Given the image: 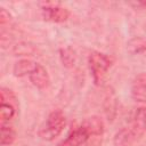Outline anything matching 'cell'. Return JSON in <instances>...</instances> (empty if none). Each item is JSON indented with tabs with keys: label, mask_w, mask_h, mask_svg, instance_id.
Segmentation results:
<instances>
[{
	"label": "cell",
	"mask_w": 146,
	"mask_h": 146,
	"mask_svg": "<svg viewBox=\"0 0 146 146\" xmlns=\"http://www.w3.org/2000/svg\"><path fill=\"white\" fill-rule=\"evenodd\" d=\"M146 132V107H138L131 120L129 125L119 130L114 138V146H132L138 139H140Z\"/></svg>",
	"instance_id": "cell-1"
},
{
	"label": "cell",
	"mask_w": 146,
	"mask_h": 146,
	"mask_svg": "<svg viewBox=\"0 0 146 146\" xmlns=\"http://www.w3.org/2000/svg\"><path fill=\"white\" fill-rule=\"evenodd\" d=\"M42 14L46 21L54 22V23H63L67 21L70 13L66 8H63L57 5L48 3L42 8Z\"/></svg>",
	"instance_id": "cell-4"
},
{
	"label": "cell",
	"mask_w": 146,
	"mask_h": 146,
	"mask_svg": "<svg viewBox=\"0 0 146 146\" xmlns=\"http://www.w3.org/2000/svg\"><path fill=\"white\" fill-rule=\"evenodd\" d=\"M81 125L88 132V136H89L88 138H90V137H103L105 127H104L103 120L99 116H96V115L89 116L82 122Z\"/></svg>",
	"instance_id": "cell-5"
},
{
	"label": "cell",
	"mask_w": 146,
	"mask_h": 146,
	"mask_svg": "<svg viewBox=\"0 0 146 146\" xmlns=\"http://www.w3.org/2000/svg\"><path fill=\"white\" fill-rule=\"evenodd\" d=\"M65 125H66V117L64 113L60 110L52 111L48 115L44 124L40 128L39 136L44 140H54L57 136L62 133Z\"/></svg>",
	"instance_id": "cell-3"
},
{
	"label": "cell",
	"mask_w": 146,
	"mask_h": 146,
	"mask_svg": "<svg viewBox=\"0 0 146 146\" xmlns=\"http://www.w3.org/2000/svg\"><path fill=\"white\" fill-rule=\"evenodd\" d=\"M16 113V108L13 105V103H6L1 102L0 105V121L1 123H7L9 122Z\"/></svg>",
	"instance_id": "cell-11"
},
{
	"label": "cell",
	"mask_w": 146,
	"mask_h": 146,
	"mask_svg": "<svg viewBox=\"0 0 146 146\" xmlns=\"http://www.w3.org/2000/svg\"><path fill=\"white\" fill-rule=\"evenodd\" d=\"M88 137L89 136L86 129L82 125H80L79 128L71 131V133L66 137V139L60 141L57 146H82L88 140Z\"/></svg>",
	"instance_id": "cell-6"
},
{
	"label": "cell",
	"mask_w": 146,
	"mask_h": 146,
	"mask_svg": "<svg viewBox=\"0 0 146 146\" xmlns=\"http://www.w3.org/2000/svg\"><path fill=\"white\" fill-rule=\"evenodd\" d=\"M1 136H0V144L1 146H7L10 145L15 141L16 138V132L9 123H1Z\"/></svg>",
	"instance_id": "cell-10"
},
{
	"label": "cell",
	"mask_w": 146,
	"mask_h": 146,
	"mask_svg": "<svg viewBox=\"0 0 146 146\" xmlns=\"http://www.w3.org/2000/svg\"><path fill=\"white\" fill-rule=\"evenodd\" d=\"M29 78H30V81L32 82V84L34 87H36L38 89H46L50 82L49 74H48L47 70L41 64L36 65V67L29 75Z\"/></svg>",
	"instance_id": "cell-8"
},
{
	"label": "cell",
	"mask_w": 146,
	"mask_h": 146,
	"mask_svg": "<svg viewBox=\"0 0 146 146\" xmlns=\"http://www.w3.org/2000/svg\"><path fill=\"white\" fill-rule=\"evenodd\" d=\"M9 19H10L9 13L5 8H1V10H0V24L3 26L7 22H9Z\"/></svg>",
	"instance_id": "cell-12"
},
{
	"label": "cell",
	"mask_w": 146,
	"mask_h": 146,
	"mask_svg": "<svg viewBox=\"0 0 146 146\" xmlns=\"http://www.w3.org/2000/svg\"><path fill=\"white\" fill-rule=\"evenodd\" d=\"M88 64L95 84L102 86L105 82L107 72L112 66V59L100 51H92L88 57Z\"/></svg>",
	"instance_id": "cell-2"
},
{
	"label": "cell",
	"mask_w": 146,
	"mask_h": 146,
	"mask_svg": "<svg viewBox=\"0 0 146 146\" xmlns=\"http://www.w3.org/2000/svg\"><path fill=\"white\" fill-rule=\"evenodd\" d=\"M38 63L31 60V59H21L14 65V74L16 76H24L30 75L33 70L36 67Z\"/></svg>",
	"instance_id": "cell-9"
},
{
	"label": "cell",
	"mask_w": 146,
	"mask_h": 146,
	"mask_svg": "<svg viewBox=\"0 0 146 146\" xmlns=\"http://www.w3.org/2000/svg\"><path fill=\"white\" fill-rule=\"evenodd\" d=\"M131 96L136 102L146 103V73L135 78L131 86Z\"/></svg>",
	"instance_id": "cell-7"
}]
</instances>
